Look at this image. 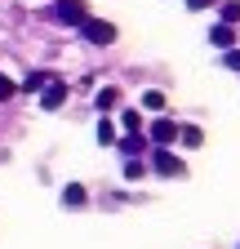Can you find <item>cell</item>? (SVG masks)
I'll list each match as a JSON object with an SVG mask.
<instances>
[{
  "mask_svg": "<svg viewBox=\"0 0 240 249\" xmlns=\"http://www.w3.org/2000/svg\"><path fill=\"white\" fill-rule=\"evenodd\" d=\"M80 27H85V36L94 40V45H111V40H116V27H111V22H94V18H85Z\"/></svg>",
  "mask_w": 240,
  "mask_h": 249,
  "instance_id": "7a4b0ae2",
  "label": "cell"
},
{
  "mask_svg": "<svg viewBox=\"0 0 240 249\" xmlns=\"http://www.w3.org/2000/svg\"><path fill=\"white\" fill-rule=\"evenodd\" d=\"M58 14H63V22L67 27H80L89 14H85V5H76V0H63V5H58Z\"/></svg>",
  "mask_w": 240,
  "mask_h": 249,
  "instance_id": "3957f363",
  "label": "cell"
},
{
  "mask_svg": "<svg viewBox=\"0 0 240 249\" xmlns=\"http://www.w3.org/2000/svg\"><path fill=\"white\" fill-rule=\"evenodd\" d=\"M209 40H214V45H231V40H236V27H231V22L214 27V31H209Z\"/></svg>",
  "mask_w": 240,
  "mask_h": 249,
  "instance_id": "52a82bcc",
  "label": "cell"
},
{
  "mask_svg": "<svg viewBox=\"0 0 240 249\" xmlns=\"http://www.w3.org/2000/svg\"><path fill=\"white\" fill-rule=\"evenodd\" d=\"M142 107H147V111H160V107H165V93H160V89H147V93H142Z\"/></svg>",
  "mask_w": 240,
  "mask_h": 249,
  "instance_id": "ba28073f",
  "label": "cell"
},
{
  "mask_svg": "<svg viewBox=\"0 0 240 249\" xmlns=\"http://www.w3.org/2000/svg\"><path fill=\"white\" fill-rule=\"evenodd\" d=\"M227 67H236V71H240V49H231V53H227Z\"/></svg>",
  "mask_w": 240,
  "mask_h": 249,
  "instance_id": "2e32d148",
  "label": "cell"
},
{
  "mask_svg": "<svg viewBox=\"0 0 240 249\" xmlns=\"http://www.w3.org/2000/svg\"><path fill=\"white\" fill-rule=\"evenodd\" d=\"M152 165H156V174H165V178H183V174H187V165L178 160L173 151H165V147H156V156H152Z\"/></svg>",
  "mask_w": 240,
  "mask_h": 249,
  "instance_id": "6da1fadb",
  "label": "cell"
},
{
  "mask_svg": "<svg viewBox=\"0 0 240 249\" xmlns=\"http://www.w3.org/2000/svg\"><path fill=\"white\" fill-rule=\"evenodd\" d=\"M9 98H14V80L0 76V103H9Z\"/></svg>",
  "mask_w": 240,
  "mask_h": 249,
  "instance_id": "9a60e30c",
  "label": "cell"
},
{
  "mask_svg": "<svg viewBox=\"0 0 240 249\" xmlns=\"http://www.w3.org/2000/svg\"><path fill=\"white\" fill-rule=\"evenodd\" d=\"M116 98H120V89H103V93H98V107L107 111V107H116Z\"/></svg>",
  "mask_w": 240,
  "mask_h": 249,
  "instance_id": "4fadbf2b",
  "label": "cell"
},
{
  "mask_svg": "<svg viewBox=\"0 0 240 249\" xmlns=\"http://www.w3.org/2000/svg\"><path fill=\"white\" fill-rule=\"evenodd\" d=\"M152 138H156L160 147L173 142V138H178V124H173V120H156V124H152Z\"/></svg>",
  "mask_w": 240,
  "mask_h": 249,
  "instance_id": "5b68a950",
  "label": "cell"
},
{
  "mask_svg": "<svg viewBox=\"0 0 240 249\" xmlns=\"http://www.w3.org/2000/svg\"><path fill=\"white\" fill-rule=\"evenodd\" d=\"M223 18L227 22H240V0H227V5H223Z\"/></svg>",
  "mask_w": 240,
  "mask_h": 249,
  "instance_id": "5bb4252c",
  "label": "cell"
},
{
  "mask_svg": "<svg viewBox=\"0 0 240 249\" xmlns=\"http://www.w3.org/2000/svg\"><path fill=\"white\" fill-rule=\"evenodd\" d=\"M63 205H71V209L85 205V187H80V182H67V187H63Z\"/></svg>",
  "mask_w": 240,
  "mask_h": 249,
  "instance_id": "8992f818",
  "label": "cell"
},
{
  "mask_svg": "<svg viewBox=\"0 0 240 249\" xmlns=\"http://www.w3.org/2000/svg\"><path fill=\"white\" fill-rule=\"evenodd\" d=\"M125 129H129V134H138V129H142V111H138V107H129V111H125Z\"/></svg>",
  "mask_w": 240,
  "mask_h": 249,
  "instance_id": "30bf717a",
  "label": "cell"
},
{
  "mask_svg": "<svg viewBox=\"0 0 240 249\" xmlns=\"http://www.w3.org/2000/svg\"><path fill=\"white\" fill-rule=\"evenodd\" d=\"M98 142H103V147L116 142V124H111V120H98Z\"/></svg>",
  "mask_w": 240,
  "mask_h": 249,
  "instance_id": "8fae6325",
  "label": "cell"
},
{
  "mask_svg": "<svg viewBox=\"0 0 240 249\" xmlns=\"http://www.w3.org/2000/svg\"><path fill=\"white\" fill-rule=\"evenodd\" d=\"M178 138H183L187 147H200V129H191V124H178Z\"/></svg>",
  "mask_w": 240,
  "mask_h": 249,
  "instance_id": "9c48e42d",
  "label": "cell"
},
{
  "mask_svg": "<svg viewBox=\"0 0 240 249\" xmlns=\"http://www.w3.org/2000/svg\"><path fill=\"white\" fill-rule=\"evenodd\" d=\"M63 98H67V85H58V80H49V89H45V98H40V107H45V111H53V107H63Z\"/></svg>",
  "mask_w": 240,
  "mask_h": 249,
  "instance_id": "277c9868",
  "label": "cell"
},
{
  "mask_svg": "<svg viewBox=\"0 0 240 249\" xmlns=\"http://www.w3.org/2000/svg\"><path fill=\"white\" fill-rule=\"evenodd\" d=\"M187 5H191V9H205V5H214V0H187Z\"/></svg>",
  "mask_w": 240,
  "mask_h": 249,
  "instance_id": "e0dca14e",
  "label": "cell"
},
{
  "mask_svg": "<svg viewBox=\"0 0 240 249\" xmlns=\"http://www.w3.org/2000/svg\"><path fill=\"white\" fill-rule=\"evenodd\" d=\"M45 85H49V76H45V71H36V76H27V85H22V89H27V93H36V89H45Z\"/></svg>",
  "mask_w": 240,
  "mask_h": 249,
  "instance_id": "7c38bea8",
  "label": "cell"
}]
</instances>
